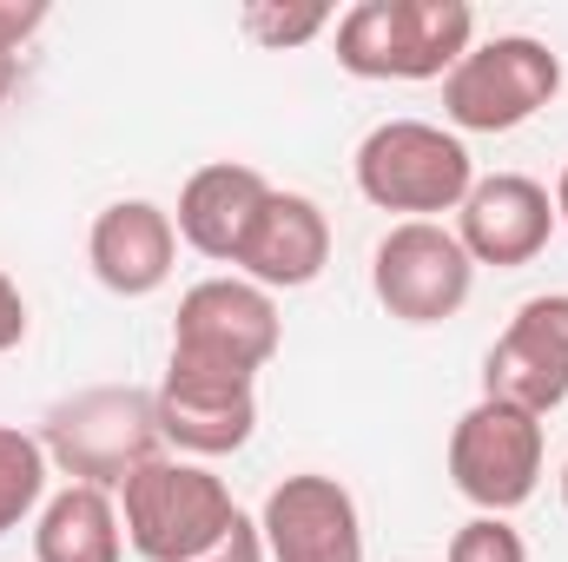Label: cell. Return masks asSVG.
I'll return each mask as SVG.
<instances>
[{"instance_id":"1","label":"cell","mask_w":568,"mask_h":562,"mask_svg":"<svg viewBox=\"0 0 568 562\" xmlns=\"http://www.w3.org/2000/svg\"><path fill=\"white\" fill-rule=\"evenodd\" d=\"M476 47L463 0H357L337 13V67L357 80H449Z\"/></svg>"},{"instance_id":"2","label":"cell","mask_w":568,"mask_h":562,"mask_svg":"<svg viewBox=\"0 0 568 562\" xmlns=\"http://www.w3.org/2000/svg\"><path fill=\"white\" fill-rule=\"evenodd\" d=\"M40 450L47 463H60L73 483L93 490H120L133 470L152 456H165V430H159V398L140 384H93L60 398L40 423Z\"/></svg>"},{"instance_id":"3","label":"cell","mask_w":568,"mask_h":562,"mask_svg":"<svg viewBox=\"0 0 568 562\" xmlns=\"http://www.w3.org/2000/svg\"><path fill=\"white\" fill-rule=\"evenodd\" d=\"M284 318L278 298L252 279H199L179 298L172 318V364L185 378H232V384H258V371L278 358Z\"/></svg>"},{"instance_id":"4","label":"cell","mask_w":568,"mask_h":562,"mask_svg":"<svg viewBox=\"0 0 568 562\" xmlns=\"http://www.w3.org/2000/svg\"><path fill=\"white\" fill-rule=\"evenodd\" d=\"M232 516H239V503H232L225 476H212L205 463H185V456H152L145 470L120 483V523L145 562L205 556L232 530Z\"/></svg>"},{"instance_id":"5","label":"cell","mask_w":568,"mask_h":562,"mask_svg":"<svg viewBox=\"0 0 568 562\" xmlns=\"http://www.w3.org/2000/svg\"><path fill=\"white\" fill-rule=\"evenodd\" d=\"M476 185V159L449 127L429 120H384L357 145V192L377 212H404V219H436L456 212Z\"/></svg>"},{"instance_id":"6","label":"cell","mask_w":568,"mask_h":562,"mask_svg":"<svg viewBox=\"0 0 568 562\" xmlns=\"http://www.w3.org/2000/svg\"><path fill=\"white\" fill-rule=\"evenodd\" d=\"M562 93V53L529 33L476 40L443 80V120L463 133H516Z\"/></svg>"},{"instance_id":"7","label":"cell","mask_w":568,"mask_h":562,"mask_svg":"<svg viewBox=\"0 0 568 562\" xmlns=\"http://www.w3.org/2000/svg\"><path fill=\"white\" fill-rule=\"evenodd\" d=\"M449 483L483 510V516H509L536 496L542 483V418L516 411V404H469L449 430Z\"/></svg>"},{"instance_id":"8","label":"cell","mask_w":568,"mask_h":562,"mask_svg":"<svg viewBox=\"0 0 568 562\" xmlns=\"http://www.w3.org/2000/svg\"><path fill=\"white\" fill-rule=\"evenodd\" d=\"M371 291L397 324H443L469 304L476 291V259L463 252V239L436 219H404L377 239L371 259Z\"/></svg>"},{"instance_id":"9","label":"cell","mask_w":568,"mask_h":562,"mask_svg":"<svg viewBox=\"0 0 568 562\" xmlns=\"http://www.w3.org/2000/svg\"><path fill=\"white\" fill-rule=\"evenodd\" d=\"M483 398L549 418L568 404V291L529 298L483 358Z\"/></svg>"},{"instance_id":"10","label":"cell","mask_w":568,"mask_h":562,"mask_svg":"<svg viewBox=\"0 0 568 562\" xmlns=\"http://www.w3.org/2000/svg\"><path fill=\"white\" fill-rule=\"evenodd\" d=\"M265 530V556L272 562H364V516L357 496L324 476V470H297L258 510Z\"/></svg>"},{"instance_id":"11","label":"cell","mask_w":568,"mask_h":562,"mask_svg":"<svg viewBox=\"0 0 568 562\" xmlns=\"http://www.w3.org/2000/svg\"><path fill=\"white\" fill-rule=\"evenodd\" d=\"M463 252L476 265H496V272H516L529 259H542L549 232H556V199L542 179L529 172H489L469 185V199L456 205V225Z\"/></svg>"},{"instance_id":"12","label":"cell","mask_w":568,"mask_h":562,"mask_svg":"<svg viewBox=\"0 0 568 562\" xmlns=\"http://www.w3.org/2000/svg\"><path fill=\"white\" fill-rule=\"evenodd\" d=\"M172 259H179V225L152 199H113L87 232V265L113 298H152L172 279Z\"/></svg>"},{"instance_id":"13","label":"cell","mask_w":568,"mask_h":562,"mask_svg":"<svg viewBox=\"0 0 568 562\" xmlns=\"http://www.w3.org/2000/svg\"><path fill=\"white\" fill-rule=\"evenodd\" d=\"M265 199H272V179H265L258 165H232V159H219V165H199V172L185 179L172 225H179V239H185L199 259H212V265H239V252H245V239H252Z\"/></svg>"},{"instance_id":"14","label":"cell","mask_w":568,"mask_h":562,"mask_svg":"<svg viewBox=\"0 0 568 562\" xmlns=\"http://www.w3.org/2000/svg\"><path fill=\"white\" fill-rule=\"evenodd\" d=\"M159 398V430L172 450L185 456H232L252 443L258 430V384H232V378H185L165 371Z\"/></svg>"},{"instance_id":"15","label":"cell","mask_w":568,"mask_h":562,"mask_svg":"<svg viewBox=\"0 0 568 562\" xmlns=\"http://www.w3.org/2000/svg\"><path fill=\"white\" fill-rule=\"evenodd\" d=\"M324 265H331V219L317 212V199L272 185V199L239 252V272L265 291H304V284H317Z\"/></svg>"},{"instance_id":"16","label":"cell","mask_w":568,"mask_h":562,"mask_svg":"<svg viewBox=\"0 0 568 562\" xmlns=\"http://www.w3.org/2000/svg\"><path fill=\"white\" fill-rule=\"evenodd\" d=\"M126 556V523L113 490L67 483L40 503L33 523V562H120Z\"/></svg>"},{"instance_id":"17","label":"cell","mask_w":568,"mask_h":562,"mask_svg":"<svg viewBox=\"0 0 568 562\" xmlns=\"http://www.w3.org/2000/svg\"><path fill=\"white\" fill-rule=\"evenodd\" d=\"M47 470H53V463H47L40 436L0 423V536L20 530V523L47 503Z\"/></svg>"},{"instance_id":"18","label":"cell","mask_w":568,"mask_h":562,"mask_svg":"<svg viewBox=\"0 0 568 562\" xmlns=\"http://www.w3.org/2000/svg\"><path fill=\"white\" fill-rule=\"evenodd\" d=\"M331 20H337L331 7H272V0H252V7H245V33H252L258 47H272V53L317 40Z\"/></svg>"},{"instance_id":"19","label":"cell","mask_w":568,"mask_h":562,"mask_svg":"<svg viewBox=\"0 0 568 562\" xmlns=\"http://www.w3.org/2000/svg\"><path fill=\"white\" fill-rule=\"evenodd\" d=\"M443 562H529V543L509 516H469L456 536H449V556Z\"/></svg>"},{"instance_id":"20","label":"cell","mask_w":568,"mask_h":562,"mask_svg":"<svg viewBox=\"0 0 568 562\" xmlns=\"http://www.w3.org/2000/svg\"><path fill=\"white\" fill-rule=\"evenodd\" d=\"M192 562H265V530L239 510V516H232V530H225L205 556H192Z\"/></svg>"},{"instance_id":"21","label":"cell","mask_w":568,"mask_h":562,"mask_svg":"<svg viewBox=\"0 0 568 562\" xmlns=\"http://www.w3.org/2000/svg\"><path fill=\"white\" fill-rule=\"evenodd\" d=\"M47 27V0H0V53L20 60V47Z\"/></svg>"},{"instance_id":"22","label":"cell","mask_w":568,"mask_h":562,"mask_svg":"<svg viewBox=\"0 0 568 562\" xmlns=\"http://www.w3.org/2000/svg\"><path fill=\"white\" fill-rule=\"evenodd\" d=\"M27 338V298H20V284L0 272V351H13Z\"/></svg>"},{"instance_id":"23","label":"cell","mask_w":568,"mask_h":562,"mask_svg":"<svg viewBox=\"0 0 568 562\" xmlns=\"http://www.w3.org/2000/svg\"><path fill=\"white\" fill-rule=\"evenodd\" d=\"M13 80H20V60H13V53H0V107H7V93H13Z\"/></svg>"},{"instance_id":"24","label":"cell","mask_w":568,"mask_h":562,"mask_svg":"<svg viewBox=\"0 0 568 562\" xmlns=\"http://www.w3.org/2000/svg\"><path fill=\"white\" fill-rule=\"evenodd\" d=\"M556 225H568V165H562V179H556Z\"/></svg>"},{"instance_id":"25","label":"cell","mask_w":568,"mask_h":562,"mask_svg":"<svg viewBox=\"0 0 568 562\" xmlns=\"http://www.w3.org/2000/svg\"><path fill=\"white\" fill-rule=\"evenodd\" d=\"M562 503H568V463H562Z\"/></svg>"}]
</instances>
